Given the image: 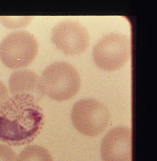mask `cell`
Wrapping results in <instances>:
<instances>
[{"mask_svg":"<svg viewBox=\"0 0 157 161\" xmlns=\"http://www.w3.org/2000/svg\"><path fill=\"white\" fill-rule=\"evenodd\" d=\"M132 130L127 126L111 129L104 136L101 144L104 161H132Z\"/></svg>","mask_w":157,"mask_h":161,"instance_id":"7","label":"cell"},{"mask_svg":"<svg viewBox=\"0 0 157 161\" xmlns=\"http://www.w3.org/2000/svg\"><path fill=\"white\" fill-rule=\"evenodd\" d=\"M51 41L59 50L70 57L84 53L89 44V36L86 28L79 23L67 20L54 28Z\"/></svg>","mask_w":157,"mask_h":161,"instance_id":"6","label":"cell"},{"mask_svg":"<svg viewBox=\"0 0 157 161\" xmlns=\"http://www.w3.org/2000/svg\"><path fill=\"white\" fill-rule=\"evenodd\" d=\"M11 94L33 96L38 101L43 97L41 89L40 77L33 70L23 69L11 75L8 81Z\"/></svg>","mask_w":157,"mask_h":161,"instance_id":"8","label":"cell"},{"mask_svg":"<svg viewBox=\"0 0 157 161\" xmlns=\"http://www.w3.org/2000/svg\"><path fill=\"white\" fill-rule=\"evenodd\" d=\"M40 82L44 95L57 101L72 98L81 86L78 71L72 64L64 61L52 63L46 67L40 77Z\"/></svg>","mask_w":157,"mask_h":161,"instance_id":"2","label":"cell"},{"mask_svg":"<svg viewBox=\"0 0 157 161\" xmlns=\"http://www.w3.org/2000/svg\"><path fill=\"white\" fill-rule=\"evenodd\" d=\"M130 53V41L120 33H110L104 36L93 48L95 63L99 68L106 71L122 67L129 60Z\"/></svg>","mask_w":157,"mask_h":161,"instance_id":"5","label":"cell"},{"mask_svg":"<svg viewBox=\"0 0 157 161\" xmlns=\"http://www.w3.org/2000/svg\"><path fill=\"white\" fill-rule=\"evenodd\" d=\"M33 96H13L0 108V141L10 146L30 143L45 123L43 111Z\"/></svg>","mask_w":157,"mask_h":161,"instance_id":"1","label":"cell"},{"mask_svg":"<svg viewBox=\"0 0 157 161\" xmlns=\"http://www.w3.org/2000/svg\"><path fill=\"white\" fill-rule=\"evenodd\" d=\"M9 93L7 87L0 80V108L8 100Z\"/></svg>","mask_w":157,"mask_h":161,"instance_id":"11","label":"cell"},{"mask_svg":"<svg viewBox=\"0 0 157 161\" xmlns=\"http://www.w3.org/2000/svg\"><path fill=\"white\" fill-rule=\"evenodd\" d=\"M111 115L106 106L100 101L88 98L77 102L73 107L71 119L74 126L81 133L96 136L109 125Z\"/></svg>","mask_w":157,"mask_h":161,"instance_id":"4","label":"cell"},{"mask_svg":"<svg viewBox=\"0 0 157 161\" xmlns=\"http://www.w3.org/2000/svg\"><path fill=\"white\" fill-rule=\"evenodd\" d=\"M38 41L30 33L16 31L9 34L0 44V59L10 69L28 67L35 58Z\"/></svg>","mask_w":157,"mask_h":161,"instance_id":"3","label":"cell"},{"mask_svg":"<svg viewBox=\"0 0 157 161\" xmlns=\"http://www.w3.org/2000/svg\"><path fill=\"white\" fill-rule=\"evenodd\" d=\"M18 161H53L48 150L38 145L26 147L18 157Z\"/></svg>","mask_w":157,"mask_h":161,"instance_id":"9","label":"cell"},{"mask_svg":"<svg viewBox=\"0 0 157 161\" xmlns=\"http://www.w3.org/2000/svg\"><path fill=\"white\" fill-rule=\"evenodd\" d=\"M0 161H18V157L9 146L0 144Z\"/></svg>","mask_w":157,"mask_h":161,"instance_id":"10","label":"cell"}]
</instances>
